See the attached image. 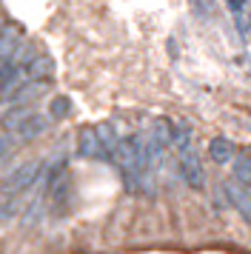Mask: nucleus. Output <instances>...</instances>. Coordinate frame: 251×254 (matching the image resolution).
<instances>
[{
	"label": "nucleus",
	"mask_w": 251,
	"mask_h": 254,
	"mask_svg": "<svg viewBox=\"0 0 251 254\" xmlns=\"http://www.w3.org/2000/svg\"><path fill=\"white\" fill-rule=\"evenodd\" d=\"M180 174L191 189H203L205 172H203V163H200V157H197V151H194L191 146L180 149Z\"/></svg>",
	"instance_id": "nucleus-2"
},
{
	"label": "nucleus",
	"mask_w": 251,
	"mask_h": 254,
	"mask_svg": "<svg viewBox=\"0 0 251 254\" xmlns=\"http://www.w3.org/2000/svg\"><path fill=\"white\" fill-rule=\"evenodd\" d=\"M77 149H80V154L89 157V160H109V157H106V149H103V143H100V134H97V126L80 128Z\"/></svg>",
	"instance_id": "nucleus-4"
},
{
	"label": "nucleus",
	"mask_w": 251,
	"mask_h": 254,
	"mask_svg": "<svg viewBox=\"0 0 251 254\" xmlns=\"http://www.w3.org/2000/svg\"><path fill=\"white\" fill-rule=\"evenodd\" d=\"M20 29H14V26H6V32L0 35V63H6V60L20 49Z\"/></svg>",
	"instance_id": "nucleus-8"
},
{
	"label": "nucleus",
	"mask_w": 251,
	"mask_h": 254,
	"mask_svg": "<svg viewBox=\"0 0 251 254\" xmlns=\"http://www.w3.org/2000/svg\"><path fill=\"white\" fill-rule=\"evenodd\" d=\"M55 74V60L49 55H37V58L26 66V83H49Z\"/></svg>",
	"instance_id": "nucleus-6"
},
{
	"label": "nucleus",
	"mask_w": 251,
	"mask_h": 254,
	"mask_svg": "<svg viewBox=\"0 0 251 254\" xmlns=\"http://www.w3.org/2000/svg\"><path fill=\"white\" fill-rule=\"evenodd\" d=\"M223 191H226L228 203L237 208V214L251 226V191H249V189H243V186H240L237 180L226 183V186H223Z\"/></svg>",
	"instance_id": "nucleus-5"
},
{
	"label": "nucleus",
	"mask_w": 251,
	"mask_h": 254,
	"mask_svg": "<svg viewBox=\"0 0 251 254\" xmlns=\"http://www.w3.org/2000/svg\"><path fill=\"white\" fill-rule=\"evenodd\" d=\"M46 128H49V117H43V115H37L34 112L26 123H23L17 131H14V137H20V140H34V137H40Z\"/></svg>",
	"instance_id": "nucleus-7"
},
{
	"label": "nucleus",
	"mask_w": 251,
	"mask_h": 254,
	"mask_svg": "<svg viewBox=\"0 0 251 254\" xmlns=\"http://www.w3.org/2000/svg\"><path fill=\"white\" fill-rule=\"evenodd\" d=\"M40 174H43V163L40 160H26V163H20L14 172L6 174V180L0 183V191H3L6 197H17V194H23L26 189H32Z\"/></svg>",
	"instance_id": "nucleus-1"
},
{
	"label": "nucleus",
	"mask_w": 251,
	"mask_h": 254,
	"mask_svg": "<svg viewBox=\"0 0 251 254\" xmlns=\"http://www.w3.org/2000/svg\"><path fill=\"white\" fill-rule=\"evenodd\" d=\"M43 89H46V83H20L14 92L3 94V106H6L9 112L11 109H26L32 100H37V97L43 94Z\"/></svg>",
	"instance_id": "nucleus-3"
},
{
	"label": "nucleus",
	"mask_w": 251,
	"mask_h": 254,
	"mask_svg": "<svg viewBox=\"0 0 251 254\" xmlns=\"http://www.w3.org/2000/svg\"><path fill=\"white\" fill-rule=\"evenodd\" d=\"M9 149H11V143H9V137H0V160L9 154Z\"/></svg>",
	"instance_id": "nucleus-12"
},
{
	"label": "nucleus",
	"mask_w": 251,
	"mask_h": 254,
	"mask_svg": "<svg viewBox=\"0 0 251 254\" xmlns=\"http://www.w3.org/2000/svg\"><path fill=\"white\" fill-rule=\"evenodd\" d=\"M234 180H237L243 189H249L251 186V157L246 154V157H240L237 163H234Z\"/></svg>",
	"instance_id": "nucleus-10"
},
{
	"label": "nucleus",
	"mask_w": 251,
	"mask_h": 254,
	"mask_svg": "<svg viewBox=\"0 0 251 254\" xmlns=\"http://www.w3.org/2000/svg\"><path fill=\"white\" fill-rule=\"evenodd\" d=\"M71 112V103H68L66 97H55L52 103H49V115L52 117H66Z\"/></svg>",
	"instance_id": "nucleus-11"
},
{
	"label": "nucleus",
	"mask_w": 251,
	"mask_h": 254,
	"mask_svg": "<svg viewBox=\"0 0 251 254\" xmlns=\"http://www.w3.org/2000/svg\"><path fill=\"white\" fill-rule=\"evenodd\" d=\"M208 154H211V160L214 163H228L234 160V143L228 137H214L208 143Z\"/></svg>",
	"instance_id": "nucleus-9"
}]
</instances>
